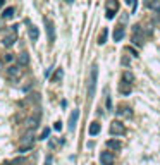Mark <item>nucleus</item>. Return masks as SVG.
<instances>
[{
  "mask_svg": "<svg viewBox=\"0 0 160 165\" xmlns=\"http://www.w3.org/2000/svg\"><path fill=\"white\" fill-rule=\"evenodd\" d=\"M35 129H28L22 138H21L19 141V153H26V151H30L31 148H33V143H35V133H33Z\"/></svg>",
  "mask_w": 160,
  "mask_h": 165,
  "instance_id": "f257e3e1",
  "label": "nucleus"
},
{
  "mask_svg": "<svg viewBox=\"0 0 160 165\" xmlns=\"http://www.w3.org/2000/svg\"><path fill=\"white\" fill-rule=\"evenodd\" d=\"M97 81H98V67H97V64H93L90 71V76H88V98L90 100L97 93Z\"/></svg>",
  "mask_w": 160,
  "mask_h": 165,
  "instance_id": "f03ea898",
  "label": "nucleus"
},
{
  "mask_svg": "<svg viewBox=\"0 0 160 165\" xmlns=\"http://www.w3.org/2000/svg\"><path fill=\"white\" fill-rule=\"evenodd\" d=\"M17 28H19L17 24L10 26V31L7 33V35H5V36H4V38H2V45H4V47L10 48V47H12V45L17 41Z\"/></svg>",
  "mask_w": 160,
  "mask_h": 165,
  "instance_id": "7ed1b4c3",
  "label": "nucleus"
},
{
  "mask_svg": "<svg viewBox=\"0 0 160 165\" xmlns=\"http://www.w3.org/2000/svg\"><path fill=\"white\" fill-rule=\"evenodd\" d=\"M5 78L9 79L10 83H19V78H21L19 66H9L7 71H5Z\"/></svg>",
  "mask_w": 160,
  "mask_h": 165,
  "instance_id": "20e7f679",
  "label": "nucleus"
},
{
  "mask_svg": "<svg viewBox=\"0 0 160 165\" xmlns=\"http://www.w3.org/2000/svg\"><path fill=\"white\" fill-rule=\"evenodd\" d=\"M110 134L112 136H122V134H126V126L120 120H112V124H110Z\"/></svg>",
  "mask_w": 160,
  "mask_h": 165,
  "instance_id": "39448f33",
  "label": "nucleus"
},
{
  "mask_svg": "<svg viewBox=\"0 0 160 165\" xmlns=\"http://www.w3.org/2000/svg\"><path fill=\"white\" fill-rule=\"evenodd\" d=\"M43 22H45V29H47V35H48V43L52 45L55 41V26H53L52 19H48V17H45Z\"/></svg>",
  "mask_w": 160,
  "mask_h": 165,
  "instance_id": "423d86ee",
  "label": "nucleus"
},
{
  "mask_svg": "<svg viewBox=\"0 0 160 165\" xmlns=\"http://www.w3.org/2000/svg\"><path fill=\"white\" fill-rule=\"evenodd\" d=\"M143 41H145V36H143V33H141V28L136 24V26L133 28V43H134L136 47H143Z\"/></svg>",
  "mask_w": 160,
  "mask_h": 165,
  "instance_id": "0eeeda50",
  "label": "nucleus"
},
{
  "mask_svg": "<svg viewBox=\"0 0 160 165\" xmlns=\"http://www.w3.org/2000/svg\"><path fill=\"white\" fill-rule=\"evenodd\" d=\"M119 10V2L117 0H109L107 2V19H114L115 17V12Z\"/></svg>",
  "mask_w": 160,
  "mask_h": 165,
  "instance_id": "6e6552de",
  "label": "nucleus"
},
{
  "mask_svg": "<svg viewBox=\"0 0 160 165\" xmlns=\"http://www.w3.org/2000/svg\"><path fill=\"white\" fill-rule=\"evenodd\" d=\"M114 160H115V156H114L112 151H102V155H100V164L102 165H112Z\"/></svg>",
  "mask_w": 160,
  "mask_h": 165,
  "instance_id": "1a4fd4ad",
  "label": "nucleus"
},
{
  "mask_svg": "<svg viewBox=\"0 0 160 165\" xmlns=\"http://www.w3.org/2000/svg\"><path fill=\"white\" fill-rule=\"evenodd\" d=\"M131 91H133V84L128 83V81H124V79H120V83H119V93H120V95L128 97Z\"/></svg>",
  "mask_w": 160,
  "mask_h": 165,
  "instance_id": "9d476101",
  "label": "nucleus"
},
{
  "mask_svg": "<svg viewBox=\"0 0 160 165\" xmlns=\"http://www.w3.org/2000/svg\"><path fill=\"white\" fill-rule=\"evenodd\" d=\"M78 119H79V110L78 108H74V112L69 115V124H67V127H69V131L72 133L74 129H76V124H78Z\"/></svg>",
  "mask_w": 160,
  "mask_h": 165,
  "instance_id": "9b49d317",
  "label": "nucleus"
},
{
  "mask_svg": "<svg viewBox=\"0 0 160 165\" xmlns=\"http://www.w3.org/2000/svg\"><path fill=\"white\" fill-rule=\"evenodd\" d=\"M40 117H41L40 110H36V112H35V115H31L30 119H28V126H30L31 129L38 127V124H40Z\"/></svg>",
  "mask_w": 160,
  "mask_h": 165,
  "instance_id": "f8f14e48",
  "label": "nucleus"
},
{
  "mask_svg": "<svg viewBox=\"0 0 160 165\" xmlns=\"http://www.w3.org/2000/svg\"><path fill=\"white\" fill-rule=\"evenodd\" d=\"M112 38H114V41H120V40L124 38V28H122V26H119V28L114 29V33H112Z\"/></svg>",
  "mask_w": 160,
  "mask_h": 165,
  "instance_id": "ddd939ff",
  "label": "nucleus"
},
{
  "mask_svg": "<svg viewBox=\"0 0 160 165\" xmlns=\"http://www.w3.org/2000/svg\"><path fill=\"white\" fill-rule=\"evenodd\" d=\"M28 22H30V21H28ZM28 33H30V38L33 40V41H36V40L40 38V31H38V28H36V26H31V24H30Z\"/></svg>",
  "mask_w": 160,
  "mask_h": 165,
  "instance_id": "4468645a",
  "label": "nucleus"
},
{
  "mask_svg": "<svg viewBox=\"0 0 160 165\" xmlns=\"http://www.w3.org/2000/svg\"><path fill=\"white\" fill-rule=\"evenodd\" d=\"M107 148H109V150H120V148H122V143H120L119 139H109V141H107Z\"/></svg>",
  "mask_w": 160,
  "mask_h": 165,
  "instance_id": "2eb2a0df",
  "label": "nucleus"
},
{
  "mask_svg": "<svg viewBox=\"0 0 160 165\" xmlns=\"http://www.w3.org/2000/svg\"><path fill=\"white\" fill-rule=\"evenodd\" d=\"M117 114H119V115H124V117H131V115H133L131 107H128V105H120L119 110H117Z\"/></svg>",
  "mask_w": 160,
  "mask_h": 165,
  "instance_id": "dca6fc26",
  "label": "nucleus"
},
{
  "mask_svg": "<svg viewBox=\"0 0 160 165\" xmlns=\"http://www.w3.org/2000/svg\"><path fill=\"white\" fill-rule=\"evenodd\" d=\"M14 12H16L14 7H7V9L4 10V14H2V19H5V21L12 19V17H14Z\"/></svg>",
  "mask_w": 160,
  "mask_h": 165,
  "instance_id": "f3484780",
  "label": "nucleus"
},
{
  "mask_svg": "<svg viewBox=\"0 0 160 165\" xmlns=\"http://www.w3.org/2000/svg\"><path fill=\"white\" fill-rule=\"evenodd\" d=\"M146 7L151 10H159L160 12V0H146Z\"/></svg>",
  "mask_w": 160,
  "mask_h": 165,
  "instance_id": "a211bd4d",
  "label": "nucleus"
},
{
  "mask_svg": "<svg viewBox=\"0 0 160 165\" xmlns=\"http://www.w3.org/2000/svg\"><path fill=\"white\" fill-rule=\"evenodd\" d=\"M17 62H19V66H28V64H30V55H28L26 52L19 53V58H17Z\"/></svg>",
  "mask_w": 160,
  "mask_h": 165,
  "instance_id": "6ab92c4d",
  "label": "nucleus"
},
{
  "mask_svg": "<svg viewBox=\"0 0 160 165\" xmlns=\"http://www.w3.org/2000/svg\"><path fill=\"white\" fill-rule=\"evenodd\" d=\"M100 129H102V126L98 124V122H91V126H90V136H97V134L100 133Z\"/></svg>",
  "mask_w": 160,
  "mask_h": 165,
  "instance_id": "aec40b11",
  "label": "nucleus"
},
{
  "mask_svg": "<svg viewBox=\"0 0 160 165\" xmlns=\"http://www.w3.org/2000/svg\"><path fill=\"white\" fill-rule=\"evenodd\" d=\"M107 36H109V29L103 28L102 29V33L98 35V45H103V43L107 41Z\"/></svg>",
  "mask_w": 160,
  "mask_h": 165,
  "instance_id": "412c9836",
  "label": "nucleus"
},
{
  "mask_svg": "<svg viewBox=\"0 0 160 165\" xmlns=\"http://www.w3.org/2000/svg\"><path fill=\"white\" fill-rule=\"evenodd\" d=\"M62 76H64V71H62V69H57V71H55V76L52 78V83H57V81H60V79H62Z\"/></svg>",
  "mask_w": 160,
  "mask_h": 165,
  "instance_id": "4be33fe9",
  "label": "nucleus"
},
{
  "mask_svg": "<svg viewBox=\"0 0 160 165\" xmlns=\"http://www.w3.org/2000/svg\"><path fill=\"white\" fill-rule=\"evenodd\" d=\"M122 79H124V81H128V83H133V81H134V74L129 72V71H126V72L122 74Z\"/></svg>",
  "mask_w": 160,
  "mask_h": 165,
  "instance_id": "5701e85b",
  "label": "nucleus"
},
{
  "mask_svg": "<svg viewBox=\"0 0 160 165\" xmlns=\"http://www.w3.org/2000/svg\"><path fill=\"white\" fill-rule=\"evenodd\" d=\"M48 136H50V129L47 127V129H43V133H41L40 139H48Z\"/></svg>",
  "mask_w": 160,
  "mask_h": 165,
  "instance_id": "b1692460",
  "label": "nucleus"
},
{
  "mask_svg": "<svg viewBox=\"0 0 160 165\" xmlns=\"http://www.w3.org/2000/svg\"><path fill=\"white\" fill-rule=\"evenodd\" d=\"M120 62H122V66H129V64H131V58H129V57H126V55H124V57H122V60H120Z\"/></svg>",
  "mask_w": 160,
  "mask_h": 165,
  "instance_id": "393cba45",
  "label": "nucleus"
},
{
  "mask_svg": "<svg viewBox=\"0 0 160 165\" xmlns=\"http://www.w3.org/2000/svg\"><path fill=\"white\" fill-rule=\"evenodd\" d=\"M126 4H128V5H131V7H133V10L136 9V0H126Z\"/></svg>",
  "mask_w": 160,
  "mask_h": 165,
  "instance_id": "a878e982",
  "label": "nucleus"
},
{
  "mask_svg": "<svg viewBox=\"0 0 160 165\" xmlns=\"http://www.w3.org/2000/svg\"><path fill=\"white\" fill-rule=\"evenodd\" d=\"M4 60H5V62H12V60H14V55H12V53H7V55L4 57Z\"/></svg>",
  "mask_w": 160,
  "mask_h": 165,
  "instance_id": "bb28decb",
  "label": "nucleus"
},
{
  "mask_svg": "<svg viewBox=\"0 0 160 165\" xmlns=\"http://www.w3.org/2000/svg\"><path fill=\"white\" fill-rule=\"evenodd\" d=\"M53 129H57V131H59V129H62V122H60V120H57V122L53 124Z\"/></svg>",
  "mask_w": 160,
  "mask_h": 165,
  "instance_id": "cd10ccee",
  "label": "nucleus"
},
{
  "mask_svg": "<svg viewBox=\"0 0 160 165\" xmlns=\"http://www.w3.org/2000/svg\"><path fill=\"white\" fill-rule=\"evenodd\" d=\"M52 162H53V158H52V155H48L47 160H45V165H52Z\"/></svg>",
  "mask_w": 160,
  "mask_h": 165,
  "instance_id": "c85d7f7f",
  "label": "nucleus"
},
{
  "mask_svg": "<svg viewBox=\"0 0 160 165\" xmlns=\"http://www.w3.org/2000/svg\"><path fill=\"white\" fill-rule=\"evenodd\" d=\"M107 108H112V100H110V97H107Z\"/></svg>",
  "mask_w": 160,
  "mask_h": 165,
  "instance_id": "c756f323",
  "label": "nucleus"
},
{
  "mask_svg": "<svg viewBox=\"0 0 160 165\" xmlns=\"http://www.w3.org/2000/svg\"><path fill=\"white\" fill-rule=\"evenodd\" d=\"M50 74H52V67L45 71V78H50Z\"/></svg>",
  "mask_w": 160,
  "mask_h": 165,
  "instance_id": "7c9ffc66",
  "label": "nucleus"
},
{
  "mask_svg": "<svg viewBox=\"0 0 160 165\" xmlns=\"http://www.w3.org/2000/svg\"><path fill=\"white\" fill-rule=\"evenodd\" d=\"M128 50H129L131 53H133V57H138V52H136L134 48H128Z\"/></svg>",
  "mask_w": 160,
  "mask_h": 165,
  "instance_id": "2f4dec72",
  "label": "nucleus"
},
{
  "mask_svg": "<svg viewBox=\"0 0 160 165\" xmlns=\"http://www.w3.org/2000/svg\"><path fill=\"white\" fill-rule=\"evenodd\" d=\"M2 7H4V0H0V9H2Z\"/></svg>",
  "mask_w": 160,
  "mask_h": 165,
  "instance_id": "473e14b6",
  "label": "nucleus"
},
{
  "mask_svg": "<svg viewBox=\"0 0 160 165\" xmlns=\"http://www.w3.org/2000/svg\"><path fill=\"white\" fill-rule=\"evenodd\" d=\"M2 165H10V162H5V164H2Z\"/></svg>",
  "mask_w": 160,
  "mask_h": 165,
  "instance_id": "72a5a7b5",
  "label": "nucleus"
},
{
  "mask_svg": "<svg viewBox=\"0 0 160 165\" xmlns=\"http://www.w3.org/2000/svg\"><path fill=\"white\" fill-rule=\"evenodd\" d=\"M72 2H74V0H67V4H72Z\"/></svg>",
  "mask_w": 160,
  "mask_h": 165,
  "instance_id": "f704fd0d",
  "label": "nucleus"
}]
</instances>
